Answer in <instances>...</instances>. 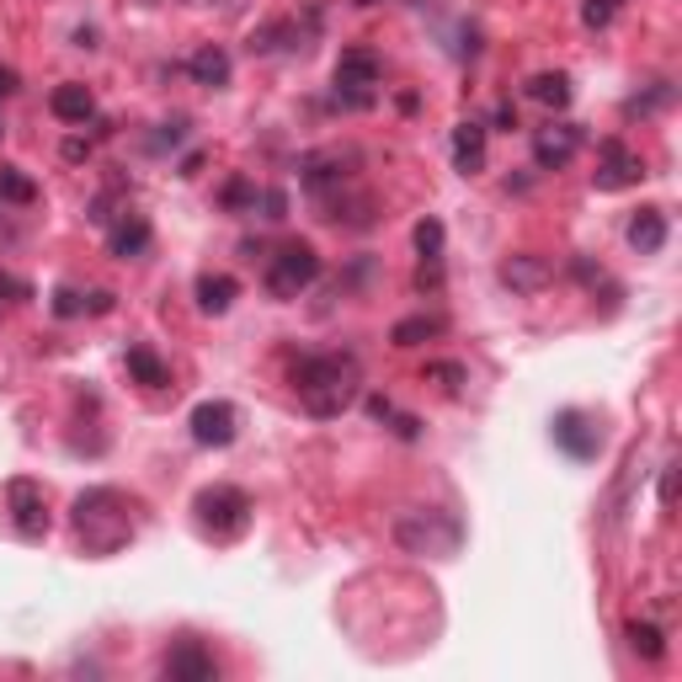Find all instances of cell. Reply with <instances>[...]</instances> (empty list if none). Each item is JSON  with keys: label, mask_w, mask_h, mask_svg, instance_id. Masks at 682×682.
<instances>
[{"label": "cell", "mask_w": 682, "mask_h": 682, "mask_svg": "<svg viewBox=\"0 0 682 682\" xmlns=\"http://www.w3.org/2000/svg\"><path fill=\"white\" fill-rule=\"evenodd\" d=\"M256 203H262V219H267V224L288 219V193H282V187H262V193H256Z\"/></svg>", "instance_id": "83f0119b"}, {"label": "cell", "mask_w": 682, "mask_h": 682, "mask_svg": "<svg viewBox=\"0 0 682 682\" xmlns=\"http://www.w3.org/2000/svg\"><path fill=\"white\" fill-rule=\"evenodd\" d=\"M379 76H384V65H379L373 48H362V43L342 48V59H336V107L368 113L379 102Z\"/></svg>", "instance_id": "5b68a950"}, {"label": "cell", "mask_w": 682, "mask_h": 682, "mask_svg": "<svg viewBox=\"0 0 682 682\" xmlns=\"http://www.w3.org/2000/svg\"><path fill=\"white\" fill-rule=\"evenodd\" d=\"M315 278H321V251L310 241H288L278 256L267 262V293H273L278 304H293Z\"/></svg>", "instance_id": "8992f818"}, {"label": "cell", "mask_w": 682, "mask_h": 682, "mask_svg": "<svg viewBox=\"0 0 682 682\" xmlns=\"http://www.w3.org/2000/svg\"><path fill=\"white\" fill-rule=\"evenodd\" d=\"M619 5H624V0H587V5H581V22H587V27H608V22L619 16Z\"/></svg>", "instance_id": "f1b7e54d"}, {"label": "cell", "mask_w": 682, "mask_h": 682, "mask_svg": "<svg viewBox=\"0 0 682 682\" xmlns=\"http://www.w3.org/2000/svg\"><path fill=\"white\" fill-rule=\"evenodd\" d=\"M54 315H59V321H76V315H85V299L76 288H59V293H54Z\"/></svg>", "instance_id": "4dcf8cb0"}, {"label": "cell", "mask_w": 682, "mask_h": 682, "mask_svg": "<svg viewBox=\"0 0 682 682\" xmlns=\"http://www.w3.org/2000/svg\"><path fill=\"white\" fill-rule=\"evenodd\" d=\"M629 245H635L640 256H656V251L667 245V208H640V213L629 219Z\"/></svg>", "instance_id": "d6986e66"}, {"label": "cell", "mask_w": 682, "mask_h": 682, "mask_svg": "<svg viewBox=\"0 0 682 682\" xmlns=\"http://www.w3.org/2000/svg\"><path fill=\"white\" fill-rule=\"evenodd\" d=\"M645 176L640 155L624 145V139H602L598 145V171H592V187L598 193H619V187H635Z\"/></svg>", "instance_id": "ba28073f"}, {"label": "cell", "mask_w": 682, "mask_h": 682, "mask_svg": "<svg viewBox=\"0 0 682 682\" xmlns=\"http://www.w3.org/2000/svg\"><path fill=\"white\" fill-rule=\"evenodd\" d=\"M550 427H555V442H560L570 459H598V453H602L598 416H587V411H560Z\"/></svg>", "instance_id": "30bf717a"}, {"label": "cell", "mask_w": 682, "mask_h": 682, "mask_svg": "<svg viewBox=\"0 0 682 682\" xmlns=\"http://www.w3.org/2000/svg\"><path fill=\"white\" fill-rule=\"evenodd\" d=\"M70 522H76V544H81L85 555L107 560V555H118V550H128L139 539L145 507L134 496H123L118 485H91V490L76 496Z\"/></svg>", "instance_id": "6da1fadb"}, {"label": "cell", "mask_w": 682, "mask_h": 682, "mask_svg": "<svg viewBox=\"0 0 682 682\" xmlns=\"http://www.w3.org/2000/svg\"><path fill=\"white\" fill-rule=\"evenodd\" d=\"M33 198H38V182H33L22 165H0V203H11V208H27Z\"/></svg>", "instance_id": "603a6c76"}, {"label": "cell", "mask_w": 682, "mask_h": 682, "mask_svg": "<svg viewBox=\"0 0 682 682\" xmlns=\"http://www.w3.org/2000/svg\"><path fill=\"white\" fill-rule=\"evenodd\" d=\"M22 299H33V288L22 278H11V273H0V310H16Z\"/></svg>", "instance_id": "f546056e"}, {"label": "cell", "mask_w": 682, "mask_h": 682, "mask_svg": "<svg viewBox=\"0 0 682 682\" xmlns=\"http://www.w3.org/2000/svg\"><path fill=\"white\" fill-rule=\"evenodd\" d=\"M395 544H401L405 555H432V560H448V555H459V544H464V522L453 518V512L416 507V512L395 518Z\"/></svg>", "instance_id": "277c9868"}, {"label": "cell", "mask_w": 682, "mask_h": 682, "mask_svg": "<svg viewBox=\"0 0 682 682\" xmlns=\"http://www.w3.org/2000/svg\"><path fill=\"white\" fill-rule=\"evenodd\" d=\"M288 384H293L299 405H304L315 421H331V416H342L347 405H358L362 362L352 358V352H310V358L293 362Z\"/></svg>", "instance_id": "7a4b0ae2"}, {"label": "cell", "mask_w": 682, "mask_h": 682, "mask_svg": "<svg viewBox=\"0 0 682 682\" xmlns=\"http://www.w3.org/2000/svg\"><path fill=\"white\" fill-rule=\"evenodd\" d=\"M576 145H581V128H576V123H550V128L533 134V161L544 165V171H560V165H570Z\"/></svg>", "instance_id": "8fae6325"}, {"label": "cell", "mask_w": 682, "mask_h": 682, "mask_svg": "<svg viewBox=\"0 0 682 682\" xmlns=\"http://www.w3.org/2000/svg\"><path fill=\"white\" fill-rule=\"evenodd\" d=\"M442 331H448L442 315H405V321H395L390 342H395V347H421V342H432V336H442Z\"/></svg>", "instance_id": "44dd1931"}, {"label": "cell", "mask_w": 682, "mask_h": 682, "mask_svg": "<svg viewBox=\"0 0 682 682\" xmlns=\"http://www.w3.org/2000/svg\"><path fill=\"white\" fill-rule=\"evenodd\" d=\"M416 251H421V256H442V219L427 213V219L416 224Z\"/></svg>", "instance_id": "4316f807"}, {"label": "cell", "mask_w": 682, "mask_h": 682, "mask_svg": "<svg viewBox=\"0 0 682 682\" xmlns=\"http://www.w3.org/2000/svg\"><path fill=\"white\" fill-rule=\"evenodd\" d=\"M16 91V70L11 65H0V96H11Z\"/></svg>", "instance_id": "e575fe53"}, {"label": "cell", "mask_w": 682, "mask_h": 682, "mask_svg": "<svg viewBox=\"0 0 682 682\" xmlns=\"http://www.w3.org/2000/svg\"><path fill=\"white\" fill-rule=\"evenodd\" d=\"M235 293H241V282L230 278V273H203L198 278V310L203 315H224V310L235 304Z\"/></svg>", "instance_id": "ffe728a7"}, {"label": "cell", "mask_w": 682, "mask_h": 682, "mask_svg": "<svg viewBox=\"0 0 682 682\" xmlns=\"http://www.w3.org/2000/svg\"><path fill=\"white\" fill-rule=\"evenodd\" d=\"M65 161H85V139H70V145H65Z\"/></svg>", "instance_id": "d590c367"}, {"label": "cell", "mask_w": 682, "mask_h": 682, "mask_svg": "<svg viewBox=\"0 0 682 682\" xmlns=\"http://www.w3.org/2000/svg\"><path fill=\"white\" fill-rule=\"evenodd\" d=\"M161 672L165 678H213L219 661H213L198 640H182V645H171V650L161 656Z\"/></svg>", "instance_id": "4fadbf2b"}, {"label": "cell", "mask_w": 682, "mask_h": 682, "mask_svg": "<svg viewBox=\"0 0 682 682\" xmlns=\"http://www.w3.org/2000/svg\"><path fill=\"white\" fill-rule=\"evenodd\" d=\"M128 373H134L145 390H161L165 379H171V373H165V362L155 358V347H145V342H128Z\"/></svg>", "instance_id": "7402d4cb"}, {"label": "cell", "mask_w": 682, "mask_h": 682, "mask_svg": "<svg viewBox=\"0 0 682 682\" xmlns=\"http://www.w3.org/2000/svg\"><path fill=\"white\" fill-rule=\"evenodd\" d=\"M416 288H421V293H427V288L438 293V288H442V256H421V273H416Z\"/></svg>", "instance_id": "1f68e13d"}, {"label": "cell", "mask_w": 682, "mask_h": 682, "mask_svg": "<svg viewBox=\"0 0 682 682\" xmlns=\"http://www.w3.org/2000/svg\"><path fill=\"white\" fill-rule=\"evenodd\" d=\"M187 76L198 85H208V91H224V85H230V54H224L219 43H203L198 54L187 59Z\"/></svg>", "instance_id": "e0dca14e"}, {"label": "cell", "mask_w": 682, "mask_h": 682, "mask_svg": "<svg viewBox=\"0 0 682 682\" xmlns=\"http://www.w3.org/2000/svg\"><path fill=\"white\" fill-rule=\"evenodd\" d=\"M193 528L208 544H235L251 528V496L241 485H203L193 496Z\"/></svg>", "instance_id": "3957f363"}, {"label": "cell", "mask_w": 682, "mask_h": 682, "mask_svg": "<svg viewBox=\"0 0 682 682\" xmlns=\"http://www.w3.org/2000/svg\"><path fill=\"white\" fill-rule=\"evenodd\" d=\"M624 635H629V650H635V656H645V661H661V650H667V645H661V629H656V624H629Z\"/></svg>", "instance_id": "d4e9b609"}, {"label": "cell", "mask_w": 682, "mask_h": 682, "mask_svg": "<svg viewBox=\"0 0 682 682\" xmlns=\"http://www.w3.org/2000/svg\"><path fill=\"white\" fill-rule=\"evenodd\" d=\"M550 278H555V267H550L544 256H533V251H512V256L501 262V282H507L512 293H539Z\"/></svg>", "instance_id": "7c38bea8"}, {"label": "cell", "mask_w": 682, "mask_h": 682, "mask_svg": "<svg viewBox=\"0 0 682 682\" xmlns=\"http://www.w3.org/2000/svg\"><path fill=\"white\" fill-rule=\"evenodd\" d=\"M427 379H438L442 390L453 395V390H459V379H464V368H453V362H427Z\"/></svg>", "instance_id": "d6a6232c"}, {"label": "cell", "mask_w": 682, "mask_h": 682, "mask_svg": "<svg viewBox=\"0 0 682 682\" xmlns=\"http://www.w3.org/2000/svg\"><path fill=\"white\" fill-rule=\"evenodd\" d=\"M48 113H54L59 123H91V118H96V96H91V85L65 81V85H54Z\"/></svg>", "instance_id": "9a60e30c"}, {"label": "cell", "mask_w": 682, "mask_h": 682, "mask_svg": "<svg viewBox=\"0 0 682 682\" xmlns=\"http://www.w3.org/2000/svg\"><path fill=\"white\" fill-rule=\"evenodd\" d=\"M5 507H11V533L16 539H27V544L48 539V496H43L38 481H27V475L5 481Z\"/></svg>", "instance_id": "52a82bcc"}, {"label": "cell", "mask_w": 682, "mask_h": 682, "mask_svg": "<svg viewBox=\"0 0 682 682\" xmlns=\"http://www.w3.org/2000/svg\"><path fill=\"white\" fill-rule=\"evenodd\" d=\"M528 96H533V102H544V107H570V76H560V70H544V76H533V81H528Z\"/></svg>", "instance_id": "cb8c5ba5"}, {"label": "cell", "mask_w": 682, "mask_h": 682, "mask_svg": "<svg viewBox=\"0 0 682 682\" xmlns=\"http://www.w3.org/2000/svg\"><path fill=\"white\" fill-rule=\"evenodd\" d=\"M453 165H459V176H481L485 171V123H459L453 128Z\"/></svg>", "instance_id": "2e32d148"}, {"label": "cell", "mask_w": 682, "mask_h": 682, "mask_svg": "<svg viewBox=\"0 0 682 682\" xmlns=\"http://www.w3.org/2000/svg\"><path fill=\"white\" fill-rule=\"evenodd\" d=\"M107 241H113V256H123V262H139V256L150 251V241H155V230H150V219H145V213H128V208H123V219L113 224V235H107Z\"/></svg>", "instance_id": "5bb4252c"}, {"label": "cell", "mask_w": 682, "mask_h": 682, "mask_svg": "<svg viewBox=\"0 0 682 682\" xmlns=\"http://www.w3.org/2000/svg\"><path fill=\"white\" fill-rule=\"evenodd\" d=\"M256 193H262V187H256L251 176H235V182L219 193V203H224V208H245V203H251V213H256Z\"/></svg>", "instance_id": "484cf974"}, {"label": "cell", "mask_w": 682, "mask_h": 682, "mask_svg": "<svg viewBox=\"0 0 682 682\" xmlns=\"http://www.w3.org/2000/svg\"><path fill=\"white\" fill-rule=\"evenodd\" d=\"M85 310H91V315H107V310H113V293H91Z\"/></svg>", "instance_id": "836d02e7"}, {"label": "cell", "mask_w": 682, "mask_h": 682, "mask_svg": "<svg viewBox=\"0 0 682 682\" xmlns=\"http://www.w3.org/2000/svg\"><path fill=\"white\" fill-rule=\"evenodd\" d=\"M347 165H352V155H342V150H325V155H310V161H304V187H310V193H325V187H342V182L352 176Z\"/></svg>", "instance_id": "ac0fdd59"}, {"label": "cell", "mask_w": 682, "mask_h": 682, "mask_svg": "<svg viewBox=\"0 0 682 682\" xmlns=\"http://www.w3.org/2000/svg\"><path fill=\"white\" fill-rule=\"evenodd\" d=\"M241 432V411L230 401H203L193 411V442L198 448H230Z\"/></svg>", "instance_id": "9c48e42d"}]
</instances>
